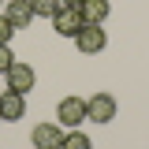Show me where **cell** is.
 Returning <instances> with one entry per match:
<instances>
[{"label":"cell","instance_id":"cell-1","mask_svg":"<svg viewBox=\"0 0 149 149\" xmlns=\"http://www.w3.org/2000/svg\"><path fill=\"white\" fill-rule=\"evenodd\" d=\"M56 119H60V127H82L90 116H86V101L82 97H63L60 104H56Z\"/></svg>","mask_w":149,"mask_h":149},{"label":"cell","instance_id":"cell-2","mask_svg":"<svg viewBox=\"0 0 149 149\" xmlns=\"http://www.w3.org/2000/svg\"><path fill=\"white\" fill-rule=\"evenodd\" d=\"M104 45H108V34H104L97 22H82V30L74 34V49H78V52H86V56L101 52Z\"/></svg>","mask_w":149,"mask_h":149},{"label":"cell","instance_id":"cell-3","mask_svg":"<svg viewBox=\"0 0 149 149\" xmlns=\"http://www.w3.org/2000/svg\"><path fill=\"white\" fill-rule=\"evenodd\" d=\"M116 112H119V104H116L112 93H93L90 101H86V116H90L93 123H112Z\"/></svg>","mask_w":149,"mask_h":149},{"label":"cell","instance_id":"cell-4","mask_svg":"<svg viewBox=\"0 0 149 149\" xmlns=\"http://www.w3.org/2000/svg\"><path fill=\"white\" fill-rule=\"evenodd\" d=\"M22 116H26V93L4 90L0 93V123H15Z\"/></svg>","mask_w":149,"mask_h":149},{"label":"cell","instance_id":"cell-5","mask_svg":"<svg viewBox=\"0 0 149 149\" xmlns=\"http://www.w3.org/2000/svg\"><path fill=\"white\" fill-rule=\"evenodd\" d=\"M37 86V74H34V67L30 63H11L8 67V90H15V93H30Z\"/></svg>","mask_w":149,"mask_h":149},{"label":"cell","instance_id":"cell-6","mask_svg":"<svg viewBox=\"0 0 149 149\" xmlns=\"http://www.w3.org/2000/svg\"><path fill=\"white\" fill-rule=\"evenodd\" d=\"M52 30H56L60 37H71V41H74V34L82 30V15H78V8H67V4H63V8L52 15Z\"/></svg>","mask_w":149,"mask_h":149},{"label":"cell","instance_id":"cell-7","mask_svg":"<svg viewBox=\"0 0 149 149\" xmlns=\"http://www.w3.org/2000/svg\"><path fill=\"white\" fill-rule=\"evenodd\" d=\"M30 142H34V149H60L63 130H60V123H37L30 130Z\"/></svg>","mask_w":149,"mask_h":149},{"label":"cell","instance_id":"cell-8","mask_svg":"<svg viewBox=\"0 0 149 149\" xmlns=\"http://www.w3.org/2000/svg\"><path fill=\"white\" fill-rule=\"evenodd\" d=\"M4 15H8V22L15 26V30H22V26H30L34 22V4L30 0H8V8H4Z\"/></svg>","mask_w":149,"mask_h":149},{"label":"cell","instance_id":"cell-9","mask_svg":"<svg viewBox=\"0 0 149 149\" xmlns=\"http://www.w3.org/2000/svg\"><path fill=\"white\" fill-rule=\"evenodd\" d=\"M78 15H82V22L104 26V19L112 15V4H108V0H82V4H78Z\"/></svg>","mask_w":149,"mask_h":149},{"label":"cell","instance_id":"cell-10","mask_svg":"<svg viewBox=\"0 0 149 149\" xmlns=\"http://www.w3.org/2000/svg\"><path fill=\"white\" fill-rule=\"evenodd\" d=\"M60 149H93V142H90V138H86L78 127H74V130H67V134H63Z\"/></svg>","mask_w":149,"mask_h":149},{"label":"cell","instance_id":"cell-11","mask_svg":"<svg viewBox=\"0 0 149 149\" xmlns=\"http://www.w3.org/2000/svg\"><path fill=\"white\" fill-rule=\"evenodd\" d=\"M30 4H34V15H45V19H52L63 8V0H30Z\"/></svg>","mask_w":149,"mask_h":149},{"label":"cell","instance_id":"cell-12","mask_svg":"<svg viewBox=\"0 0 149 149\" xmlns=\"http://www.w3.org/2000/svg\"><path fill=\"white\" fill-rule=\"evenodd\" d=\"M11 37H15V26L8 22V15H0V45H8Z\"/></svg>","mask_w":149,"mask_h":149},{"label":"cell","instance_id":"cell-13","mask_svg":"<svg viewBox=\"0 0 149 149\" xmlns=\"http://www.w3.org/2000/svg\"><path fill=\"white\" fill-rule=\"evenodd\" d=\"M15 63V56H11V49L8 45H0V74H8V67Z\"/></svg>","mask_w":149,"mask_h":149},{"label":"cell","instance_id":"cell-14","mask_svg":"<svg viewBox=\"0 0 149 149\" xmlns=\"http://www.w3.org/2000/svg\"><path fill=\"white\" fill-rule=\"evenodd\" d=\"M63 4H67V8H78V4H82V0H63Z\"/></svg>","mask_w":149,"mask_h":149}]
</instances>
